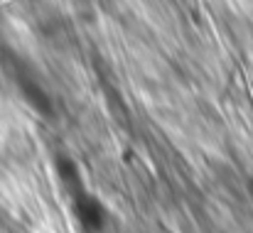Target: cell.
Wrapping results in <instances>:
<instances>
[{
  "instance_id": "6da1fadb",
  "label": "cell",
  "mask_w": 253,
  "mask_h": 233,
  "mask_svg": "<svg viewBox=\"0 0 253 233\" xmlns=\"http://www.w3.org/2000/svg\"><path fill=\"white\" fill-rule=\"evenodd\" d=\"M74 214L88 233H98L106 224V209L101 206V201L96 196L86 194L84 189L74 192Z\"/></svg>"
}]
</instances>
